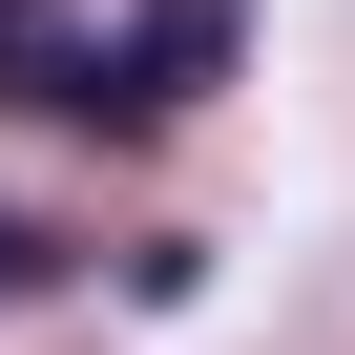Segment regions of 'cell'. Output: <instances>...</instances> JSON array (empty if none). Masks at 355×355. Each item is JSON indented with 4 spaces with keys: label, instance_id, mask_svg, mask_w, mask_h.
<instances>
[{
    "label": "cell",
    "instance_id": "6da1fadb",
    "mask_svg": "<svg viewBox=\"0 0 355 355\" xmlns=\"http://www.w3.org/2000/svg\"><path fill=\"white\" fill-rule=\"evenodd\" d=\"M251 42V0H125V42H105V105H209Z\"/></svg>",
    "mask_w": 355,
    "mask_h": 355
},
{
    "label": "cell",
    "instance_id": "7a4b0ae2",
    "mask_svg": "<svg viewBox=\"0 0 355 355\" xmlns=\"http://www.w3.org/2000/svg\"><path fill=\"white\" fill-rule=\"evenodd\" d=\"M0 105H105V42L63 0H0Z\"/></svg>",
    "mask_w": 355,
    "mask_h": 355
},
{
    "label": "cell",
    "instance_id": "3957f363",
    "mask_svg": "<svg viewBox=\"0 0 355 355\" xmlns=\"http://www.w3.org/2000/svg\"><path fill=\"white\" fill-rule=\"evenodd\" d=\"M0 293H42V230H21V209H0Z\"/></svg>",
    "mask_w": 355,
    "mask_h": 355
}]
</instances>
